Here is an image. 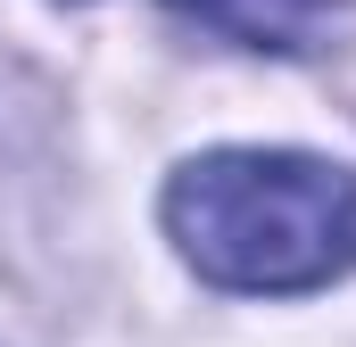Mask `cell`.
I'll return each instance as SVG.
<instances>
[{
	"label": "cell",
	"mask_w": 356,
	"mask_h": 347,
	"mask_svg": "<svg viewBox=\"0 0 356 347\" xmlns=\"http://www.w3.org/2000/svg\"><path fill=\"white\" fill-rule=\"evenodd\" d=\"M182 264L241 298H298L356 273V174L307 149H207L166 182Z\"/></svg>",
	"instance_id": "6da1fadb"
},
{
	"label": "cell",
	"mask_w": 356,
	"mask_h": 347,
	"mask_svg": "<svg viewBox=\"0 0 356 347\" xmlns=\"http://www.w3.org/2000/svg\"><path fill=\"white\" fill-rule=\"evenodd\" d=\"M166 8L241 50H273V58H315L356 25V0H166Z\"/></svg>",
	"instance_id": "7a4b0ae2"
}]
</instances>
